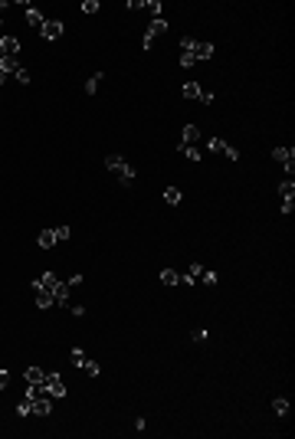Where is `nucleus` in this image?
Returning <instances> with one entry per match:
<instances>
[{"mask_svg":"<svg viewBox=\"0 0 295 439\" xmlns=\"http://www.w3.org/2000/svg\"><path fill=\"white\" fill-rule=\"evenodd\" d=\"M213 53H217L213 43H204V40H194V36H184V40H181V66H184V69H190V66H197V63H204V59H210Z\"/></svg>","mask_w":295,"mask_h":439,"instance_id":"nucleus-1","label":"nucleus"},{"mask_svg":"<svg viewBox=\"0 0 295 439\" xmlns=\"http://www.w3.org/2000/svg\"><path fill=\"white\" fill-rule=\"evenodd\" d=\"M105 167H109L112 174L118 177L121 187H131V180H135V167H131L128 161L121 157V154H109V157H105Z\"/></svg>","mask_w":295,"mask_h":439,"instance_id":"nucleus-2","label":"nucleus"},{"mask_svg":"<svg viewBox=\"0 0 295 439\" xmlns=\"http://www.w3.org/2000/svg\"><path fill=\"white\" fill-rule=\"evenodd\" d=\"M184 99H194V102H204V105H213V92H207L200 82H184Z\"/></svg>","mask_w":295,"mask_h":439,"instance_id":"nucleus-3","label":"nucleus"},{"mask_svg":"<svg viewBox=\"0 0 295 439\" xmlns=\"http://www.w3.org/2000/svg\"><path fill=\"white\" fill-rule=\"evenodd\" d=\"M279 194H282V217H289L292 207H295V180H292V177L279 184Z\"/></svg>","mask_w":295,"mask_h":439,"instance_id":"nucleus-4","label":"nucleus"},{"mask_svg":"<svg viewBox=\"0 0 295 439\" xmlns=\"http://www.w3.org/2000/svg\"><path fill=\"white\" fill-rule=\"evenodd\" d=\"M164 30H167V20H164V17H158V20H151V26H148V33H144L141 46H144V49H151V46H154V40H158V36H161Z\"/></svg>","mask_w":295,"mask_h":439,"instance_id":"nucleus-5","label":"nucleus"},{"mask_svg":"<svg viewBox=\"0 0 295 439\" xmlns=\"http://www.w3.org/2000/svg\"><path fill=\"white\" fill-rule=\"evenodd\" d=\"M46 394L49 396H66V384H63V377L59 373H46Z\"/></svg>","mask_w":295,"mask_h":439,"instance_id":"nucleus-6","label":"nucleus"},{"mask_svg":"<svg viewBox=\"0 0 295 439\" xmlns=\"http://www.w3.org/2000/svg\"><path fill=\"white\" fill-rule=\"evenodd\" d=\"M33 285H36V288H43V292H49V295H53V292H56V285H59V279H56V272H43L40 279H33Z\"/></svg>","mask_w":295,"mask_h":439,"instance_id":"nucleus-7","label":"nucleus"},{"mask_svg":"<svg viewBox=\"0 0 295 439\" xmlns=\"http://www.w3.org/2000/svg\"><path fill=\"white\" fill-rule=\"evenodd\" d=\"M40 36H43V40H59V36H63V23L59 20H46L43 30H40Z\"/></svg>","mask_w":295,"mask_h":439,"instance_id":"nucleus-8","label":"nucleus"},{"mask_svg":"<svg viewBox=\"0 0 295 439\" xmlns=\"http://www.w3.org/2000/svg\"><path fill=\"white\" fill-rule=\"evenodd\" d=\"M20 53V40L17 36H0V56H17Z\"/></svg>","mask_w":295,"mask_h":439,"instance_id":"nucleus-9","label":"nucleus"},{"mask_svg":"<svg viewBox=\"0 0 295 439\" xmlns=\"http://www.w3.org/2000/svg\"><path fill=\"white\" fill-rule=\"evenodd\" d=\"M53 305L69 308V285H66V282H59V285H56V292H53Z\"/></svg>","mask_w":295,"mask_h":439,"instance_id":"nucleus-10","label":"nucleus"},{"mask_svg":"<svg viewBox=\"0 0 295 439\" xmlns=\"http://www.w3.org/2000/svg\"><path fill=\"white\" fill-rule=\"evenodd\" d=\"M30 400H33V396H30ZM49 410H53L49 396H36V400H33V413H36V417H49Z\"/></svg>","mask_w":295,"mask_h":439,"instance_id":"nucleus-11","label":"nucleus"},{"mask_svg":"<svg viewBox=\"0 0 295 439\" xmlns=\"http://www.w3.org/2000/svg\"><path fill=\"white\" fill-rule=\"evenodd\" d=\"M26 23H30V26H33V30H43V13H40V10H36V7H30V3H26Z\"/></svg>","mask_w":295,"mask_h":439,"instance_id":"nucleus-12","label":"nucleus"},{"mask_svg":"<svg viewBox=\"0 0 295 439\" xmlns=\"http://www.w3.org/2000/svg\"><path fill=\"white\" fill-rule=\"evenodd\" d=\"M181 138H184L181 144H194L197 148V141H200V128H197V125H184V134H181Z\"/></svg>","mask_w":295,"mask_h":439,"instance_id":"nucleus-13","label":"nucleus"},{"mask_svg":"<svg viewBox=\"0 0 295 439\" xmlns=\"http://www.w3.org/2000/svg\"><path fill=\"white\" fill-rule=\"evenodd\" d=\"M272 157L279 161V164H292V161H295V148H275Z\"/></svg>","mask_w":295,"mask_h":439,"instance_id":"nucleus-14","label":"nucleus"},{"mask_svg":"<svg viewBox=\"0 0 295 439\" xmlns=\"http://www.w3.org/2000/svg\"><path fill=\"white\" fill-rule=\"evenodd\" d=\"M0 69H3L7 76H17V69H20V63H17V56H0Z\"/></svg>","mask_w":295,"mask_h":439,"instance_id":"nucleus-15","label":"nucleus"},{"mask_svg":"<svg viewBox=\"0 0 295 439\" xmlns=\"http://www.w3.org/2000/svg\"><path fill=\"white\" fill-rule=\"evenodd\" d=\"M36 242H40L43 249H53L56 242H59V240H56V230H43L40 236H36Z\"/></svg>","mask_w":295,"mask_h":439,"instance_id":"nucleus-16","label":"nucleus"},{"mask_svg":"<svg viewBox=\"0 0 295 439\" xmlns=\"http://www.w3.org/2000/svg\"><path fill=\"white\" fill-rule=\"evenodd\" d=\"M23 377H26V384H46V373L40 371V367H26Z\"/></svg>","mask_w":295,"mask_h":439,"instance_id":"nucleus-17","label":"nucleus"},{"mask_svg":"<svg viewBox=\"0 0 295 439\" xmlns=\"http://www.w3.org/2000/svg\"><path fill=\"white\" fill-rule=\"evenodd\" d=\"M177 151L184 154V157H190V161H200V157H204V151L194 148V144H177Z\"/></svg>","mask_w":295,"mask_h":439,"instance_id":"nucleus-18","label":"nucleus"},{"mask_svg":"<svg viewBox=\"0 0 295 439\" xmlns=\"http://www.w3.org/2000/svg\"><path fill=\"white\" fill-rule=\"evenodd\" d=\"M30 288H33V295H36V305H40V308L53 305V295H49V292H43V288H36V285H30Z\"/></svg>","mask_w":295,"mask_h":439,"instance_id":"nucleus-19","label":"nucleus"},{"mask_svg":"<svg viewBox=\"0 0 295 439\" xmlns=\"http://www.w3.org/2000/svg\"><path fill=\"white\" fill-rule=\"evenodd\" d=\"M69 361H72L79 371H82V367H86V361H89V354L82 351V348H72V351H69Z\"/></svg>","mask_w":295,"mask_h":439,"instance_id":"nucleus-20","label":"nucleus"},{"mask_svg":"<svg viewBox=\"0 0 295 439\" xmlns=\"http://www.w3.org/2000/svg\"><path fill=\"white\" fill-rule=\"evenodd\" d=\"M102 79H105L102 72H95V76L89 79V82H86V95H95V92H98V86H102Z\"/></svg>","mask_w":295,"mask_h":439,"instance_id":"nucleus-21","label":"nucleus"},{"mask_svg":"<svg viewBox=\"0 0 295 439\" xmlns=\"http://www.w3.org/2000/svg\"><path fill=\"white\" fill-rule=\"evenodd\" d=\"M164 200H167L171 207H177V203H181V187H167V190H164Z\"/></svg>","mask_w":295,"mask_h":439,"instance_id":"nucleus-22","label":"nucleus"},{"mask_svg":"<svg viewBox=\"0 0 295 439\" xmlns=\"http://www.w3.org/2000/svg\"><path fill=\"white\" fill-rule=\"evenodd\" d=\"M161 282H164V285H177V282H181V275H177L174 269H164V272H161Z\"/></svg>","mask_w":295,"mask_h":439,"instance_id":"nucleus-23","label":"nucleus"},{"mask_svg":"<svg viewBox=\"0 0 295 439\" xmlns=\"http://www.w3.org/2000/svg\"><path fill=\"white\" fill-rule=\"evenodd\" d=\"M272 410L279 413V417H285V413H289V400H285V396H275V400H272Z\"/></svg>","mask_w":295,"mask_h":439,"instance_id":"nucleus-24","label":"nucleus"},{"mask_svg":"<svg viewBox=\"0 0 295 439\" xmlns=\"http://www.w3.org/2000/svg\"><path fill=\"white\" fill-rule=\"evenodd\" d=\"M207 144V151H213V154H223V148H227V141H220V138H210V141H204Z\"/></svg>","mask_w":295,"mask_h":439,"instance_id":"nucleus-25","label":"nucleus"},{"mask_svg":"<svg viewBox=\"0 0 295 439\" xmlns=\"http://www.w3.org/2000/svg\"><path fill=\"white\" fill-rule=\"evenodd\" d=\"M144 10L154 13V20H158V17H161V0H144Z\"/></svg>","mask_w":295,"mask_h":439,"instance_id":"nucleus-26","label":"nucleus"},{"mask_svg":"<svg viewBox=\"0 0 295 439\" xmlns=\"http://www.w3.org/2000/svg\"><path fill=\"white\" fill-rule=\"evenodd\" d=\"M82 371H86L89 377H98V373H102V367H98V364L92 361V357H89V361H86V367H82Z\"/></svg>","mask_w":295,"mask_h":439,"instance_id":"nucleus-27","label":"nucleus"},{"mask_svg":"<svg viewBox=\"0 0 295 439\" xmlns=\"http://www.w3.org/2000/svg\"><path fill=\"white\" fill-rule=\"evenodd\" d=\"M17 413H20V417H30V413H33V400H30V396H26V400L17 406Z\"/></svg>","mask_w":295,"mask_h":439,"instance_id":"nucleus-28","label":"nucleus"},{"mask_svg":"<svg viewBox=\"0 0 295 439\" xmlns=\"http://www.w3.org/2000/svg\"><path fill=\"white\" fill-rule=\"evenodd\" d=\"M69 236H72V230H69L66 223H63V226H56V240H59V242H63V240H69Z\"/></svg>","mask_w":295,"mask_h":439,"instance_id":"nucleus-29","label":"nucleus"},{"mask_svg":"<svg viewBox=\"0 0 295 439\" xmlns=\"http://www.w3.org/2000/svg\"><path fill=\"white\" fill-rule=\"evenodd\" d=\"M200 282H207V285H217V272H210V269H204V275H200Z\"/></svg>","mask_w":295,"mask_h":439,"instance_id":"nucleus-30","label":"nucleus"},{"mask_svg":"<svg viewBox=\"0 0 295 439\" xmlns=\"http://www.w3.org/2000/svg\"><path fill=\"white\" fill-rule=\"evenodd\" d=\"M82 13H98V0H86V3H82Z\"/></svg>","mask_w":295,"mask_h":439,"instance_id":"nucleus-31","label":"nucleus"},{"mask_svg":"<svg viewBox=\"0 0 295 439\" xmlns=\"http://www.w3.org/2000/svg\"><path fill=\"white\" fill-rule=\"evenodd\" d=\"M223 157H229V161H240V151H236V148H229V144H227V148H223Z\"/></svg>","mask_w":295,"mask_h":439,"instance_id":"nucleus-32","label":"nucleus"},{"mask_svg":"<svg viewBox=\"0 0 295 439\" xmlns=\"http://www.w3.org/2000/svg\"><path fill=\"white\" fill-rule=\"evenodd\" d=\"M69 288H76V285H82V272H76V275H69V282H66Z\"/></svg>","mask_w":295,"mask_h":439,"instance_id":"nucleus-33","label":"nucleus"},{"mask_svg":"<svg viewBox=\"0 0 295 439\" xmlns=\"http://www.w3.org/2000/svg\"><path fill=\"white\" fill-rule=\"evenodd\" d=\"M17 79H20V82H23V86H30V72H26V69H17Z\"/></svg>","mask_w":295,"mask_h":439,"instance_id":"nucleus-34","label":"nucleus"},{"mask_svg":"<svg viewBox=\"0 0 295 439\" xmlns=\"http://www.w3.org/2000/svg\"><path fill=\"white\" fill-rule=\"evenodd\" d=\"M128 10H144V0H128Z\"/></svg>","mask_w":295,"mask_h":439,"instance_id":"nucleus-35","label":"nucleus"},{"mask_svg":"<svg viewBox=\"0 0 295 439\" xmlns=\"http://www.w3.org/2000/svg\"><path fill=\"white\" fill-rule=\"evenodd\" d=\"M69 311H72L76 318H82V315H86V308H82V305H69Z\"/></svg>","mask_w":295,"mask_h":439,"instance_id":"nucleus-36","label":"nucleus"},{"mask_svg":"<svg viewBox=\"0 0 295 439\" xmlns=\"http://www.w3.org/2000/svg\"><path fill=\"white\" fill-rule=\"evenodd\" d=\"M194 341H197V344H204V341H207V331H204V328L194 331Z\"/></svg>","mask_w":295,"mask_h":439,"instance_id":"nucleus-37","label":"nucleus"},{"mask_svg":"<svg viewBox=\"0 0 295 439\" xmlns=\"http://www.w3.org/2000/svg\"><path fill=\"white\" fill-rule=\"evenodd\" d=\"M7 384H10V373H7V371H0V390H3Z\"/></svg>","mask_w":295,"mask_h":439,"instance_id":"nucleus-38","label":"nucleus"},{"mask_svg":"<svg viewBox=\"0 0 295 439\" xmlns=\"http://www.w3.org/2000/svg\"><path fill=\"white\" fill-rule=\"evenodd\" d=\"M3 82H7V72H3V69H0V88H3Z\"/></svg>","mask_w":295,"mask_h":439,"instance_id":"nucleus-39","label":"nucleus"},{"mask_svg":"<svg viewBox=\"0 0 295 439\" xmlns=\"http://www.w3.org/2000/svg\"><path fill=\"white\" fill-rule=\"evenodd\" d=\"M0 10H7V0H0Z\"/></svg>","mask_w":295,"mask_h":439,"instance_id":"nucleus-40","label":"nucleus"}]
</instances>
